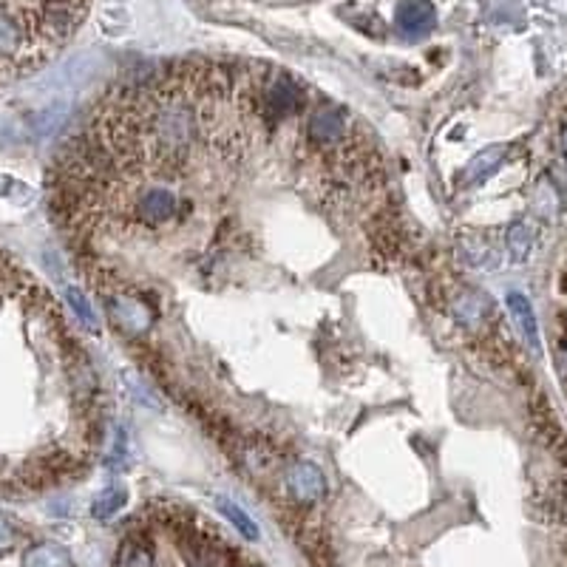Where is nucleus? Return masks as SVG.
I'll list each match as a JSON object with an SVG mask.
<instances>
[{"label": "nucleus", "instance_id": "f257e3e1", "mask_svg": "<svg viewBox=\"0 0 567 567\" xmlns=\"http://www.w3.org/2000/svg\"><path fill=\"white\" fill-rule=\"evenodd\" d=\"M349 111L340 105H318L304 125V137L321 151H332L349 137Z\"/></svg>", "mask_w": 567, "mask_h": 567}, {"label": "nucleus", "instance_id": "20e7f679", "mask_svg": "<svg viewBox=\"0 0 567 567\" xmlns=\"http://www.w3.org/2000/svg\"><path fill=\"white\" fill-rule=\"evenodd\" d=\"M108 306H111L113 321H117L125 332L139 335V332L148 329L151 313H148V306H142V301L128 298V296H113V298L108 301Z\"/></svg>", "mask_w": 567, "mask_h": 567}, {"label": "nucleus", "instance_id": "1a4fd4ad", "mask_svg": "<svg viewBox=\"0 0 567 567\" xmlns=\"http://www.w3.org/2000/svg\"><path fill=\"white\" fill-rule=\"evenodd\" d=\"M219 511L227 516V520L233 522V528H238V533L245 539H258V525L250 520V516L241 511L236 502H230V499H224V496H219Z\"/></svg>", "mask_w": 567, "mask_h": 567}, {"label": "nucleus", "instance_id": "423d86ee", "mask_svg": "<svg viewBox=\"0 0 567 567\" xmlns=\"http://www.w3.org/2000/svg\"><path fill=\"white\" fill-rule=\"evenodd\" d=\"M502 156H505V148H502V145H494V148L477 154V156L463 168V173H457V185H479V182H485V179H488V176L496 171V165H499Z\"/></svg>", "mask_w": 567, "mask_h": 567}, {"label": "nucleus", "instance_id": "2eb2a0df", "mask_svg": "<svg viewBox=\"0 0 567 567\" xmlns=\"http://www.w3.org/2000/svg\"><path fill=\"white\" fill-rule=\"evenodd\" d=\"M9 284H18V279H14V272L4 264V258H0V289L9 287ZM0 482H6V477L0 474Z\"/></svg>", "mask_w": 567, "mask_h": 567}, {"label": "nucleus", "instance_id": "7ed1b4c3", "mask_svg": "<svg viewBox=\"0 0 567 567\" xmlns=\"http://www.w3.org/2000/svg\"><path fill=\"white\" fill-rule=\"evenodd\" d=\"M395 23L400 29V35L423 38L437 26V9L431 0H400Z\"/></svg>", "mask_w": 567, "mask_h": 567}, {"label": "nucleus", "instance_id": "4468645a", "mask_svg": "<svg viewBox=\"0 0 567 567\" xmlns=\"http://www.w3.org/2000/svg\"><path fill=\"white\" fill-rule=\"evenodd\" d=\"M66 298H69V306L74 310V315L79 318V323H83L86 329H96V318H94V313H91V306H88L86 296L79 293V289H69Z\"/></svg>", "mask_w": 567, "mask_h": 567}, {"label": "nucleus", "instance_id": "ddd939ff", "mask_svg": "<svg viewBox=\"0 0 567 567\" xmlns=\"http://www.w3.org/2000/svg\"><path fill=\"white\" fill-rule=\"evenodd\" d=\"M125 383H128V388H131L134 400H137V403H142L145 409H154V412H156V409L162 406V403H159V397L151 392V386L145 383L139 375H134V371H128V375H125Z\"/></svg>", "mask_w": 567, "mask_h": 567}, {"label": "nucleus", "instance_id": "9d476101", "mask_svg": "<svg viewBox=\"0 0 567 567\" xmlns=\"http://www.w3.org/2000/svg\"><path fill=\"white\" fill-rule=\"evenodd\" d=\"M113 567H154V556H151V550L134 542V539H128L122 547H120V554H117V562H113Z\"/></svg>", "mask_w": 567, "mask_h": 567}, {"label": "nucleus", "instance_id": "39448f33", "mask_svg": "<svg viewBox=\"0 0 567 567\" xmlns=\"http://www.w3.org/2000/svg\"><path fill=\"white\" fill-rule=\"evenodd\" d=\"M508 310L520 327L525 344L530 346V352H539V323H537V313H533L530 301L522 293H511L508 296Z\"/></svg>", "mask_w": 567, "mask_h": 567}, {"label": "nucleus", "instance_id": "9b49d317", "mask_svg": "<svg viewBox=\"0 0 567 567\" xmlns=\"http://www.w3.org/2000/svg\"><path fill=\"white\" fill-rule=\"evenodd\" d=\"M128 502V491H125V485H113V488H108L105 494L96 496L94 502V516L96 520H108V516L117 513L122 505Z\"/></svg>", "mask_w": 567, "mask_h": 567}, {"label": "nucleus", "instance_id": "0eeeda50", "mask_svg": "<svg viewBox=\"0 0 567 567\" xmlns=\"http://www.w3.org/2000/svg\"><path fill=\"white\" fill-rule=\"evenodd\" d=\"M23 567H74V562H71L66 547H60V545H38V547H31L26 554Z\"/></svg>", "mask_w": 567, "mask_h": 567}, {"label": "nucleus", "instance_id": "f8f14e48", "mask_svg": "<svg viewBox=\"0 0 567 567\" xmlns=\"http://www.w3.org/2000/svg\"><path fill=\"white\" fill-rule=\"evenodd\" d=\"M530 245H533L530 227L525 221H516L508 230V250L513 255V262H525L528 253H530Z\"/></svg>", "mask_w": 567, "mask_h": 567}, {"label": "nucleus", "instance_id": "f03ea898", "mask_svg": "<svg viewBox=\"0 0 567 567\" xmlns=\"http://www.w3.org/2000/svg\"><path fill=\"white\" fill-rule=\"evenodd\" d=\"M287 488L296 502L313 505V502H321L323 494H327V477H323L321 468H315L313 463H296L289 465L287 471Z\"/></svg>", "mask_w": 567, "mask_h": 567}, {"label": "nucleus", "instance_id": "6e6552de", "mask_svg": "<svg viewBox=\"0 0 567 567\" xmlns=\"http://www.w3.org/2000/svg\"><path fill=\"white\" fill-rule=\"evenodd\" d=\"M488 296H482V293H463L457 298V304H454V315L460 318V323H468V327H474V323L482 321V315L488 313Z\"/></svg>", "mask_w": 567, "mask_h": 567}]
</instances>
